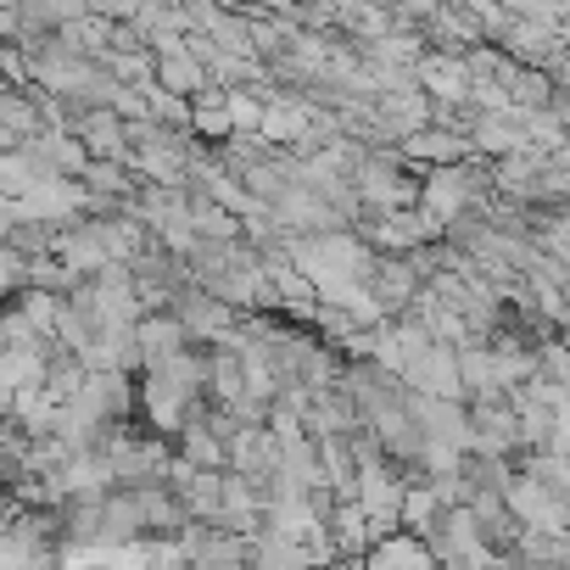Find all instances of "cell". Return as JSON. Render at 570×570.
Instances as JSON below:
<instances>
[{"label": "cell", "mask_w": 570, "mask_h": 570, "mask_svg": "<svg viewBox=\"0 0 570 570\" xmlns=\"http://www.w3.org/2000/svg\"><path fill=\"white\" fill-rule=\"evenodd\" d=\"M174 325H179L185 336H224V331H229V314H224V303H213L207 292H185Z\"/></svg>", "instance_id": "1"}, {"label": "cell", "mask_w": 570, "mask_h": 570, "mask_svg": "<svg viewBox=\"0 0 570 570\" xmlns=\"http://www.w3.org/2000/svg\"><path fill=\"white\" fill-rule=\"evenodd\" d=\"M409 151H414V157H436V163H448V157H464V140L448 135V129H425V135H409Z\"/></svg>", "instance_id": "2"}]
</instances>
